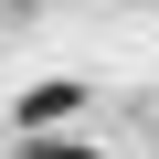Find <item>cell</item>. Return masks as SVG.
I'll list each match as a JSON object with an SVG mask.
<instances>
[{"instance_id": "cell-2", "label": "cell", "mask_w": 159, "mask_h": 159, "mask_svg": "<svg viewBox=\"0 0 159 159\" xmlns=\"http://www.w3.org/2000/svg\"><path fill=\"white\" fill-rule=\"evenodd\" d=\"M21 159H96V148H74V138H32Z\"/></svg>"}, {"instance_id": "cell-1", "label": "cell", "mask_w": 159, "mask_h": 159, "mask_svg": "<svg viewBox=\"0 0 159 159\" xmlns=\"http://www.w3.org/2000/svg\"><path fill=\"white\" fill-rule=\"evenodd\" d=\"M74 106H85V85H32V96H21V127H53V117H74Z\"/></svg>"}]
</instances>
